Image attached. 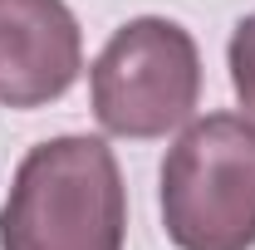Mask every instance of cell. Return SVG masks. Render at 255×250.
<instances>
[{"label": "cell", "instance_id": "cell-1", "mask_svg": "<svg viewBox=\"0 0 255 250\" xmlns=\"http://www.w3.org/2000/svg\"><path fill=\"white\" fill-rule=\"evenodd\" d=\"M128 191L103 137L69 132L25 152L0 206V250H123Z\"/></svg>", "mask_w": 255, "mask_h": 250}, {"label": "cell", "instance_id": "cell-2", "mask_svg": "<svg viewBox=\"0 0 255 250\" xmlns=\"http://www.w3.org/2000/svg\"><path fill=\"white\" fill-rule=\"evenodd\" d=\"M162 226L177 250H255V123L206 113L162 162Z\"/></svg>", "mask_w": 255, "mask_h": 250}, {"label": "cell", "instance_id": "cell-3", "mask_svg": "<svg viewBox=\"0 0 255 250\" xmlns=\"http://www.w3.org/2000/svg\"><path fill=\"white\" fill-rule=\"evenodd\" d=\"M94 118L113 137H167L191 123L201 98V49L177 20L137 15L89 69Z\"/></svg>", "mask_w": 255, "mask_h": 250}, {"label": "cell", "instance_id": "cell-4", "mask_svg": "<svg viewBox=\"0 0 255 250\" xmlns=\"http://www.w3.org/2000/svg\"><path fill=\"white\" fill-rule=\"evenodd\" d=\"M84 30L64 0H0V108H44L74 89Z\"/></svg>", "mask_w": 255, "mask_h": 250}, {"label": "cell", "instance_id": "cell-5", "mask_svg": "<svg viewBox=\"0 0 255 250\" xmlns=\"http://www.w3.org/2000/svg\"><path fill=\"white\" fill-rule=\"evenodd\" d=\"M226 64H231V84H236V98L246 108V118L255 123V15H246L236 34H231V49H226Z\"/></svg>", "mask_w": 255, "mask_h": 250}]
</instances>
